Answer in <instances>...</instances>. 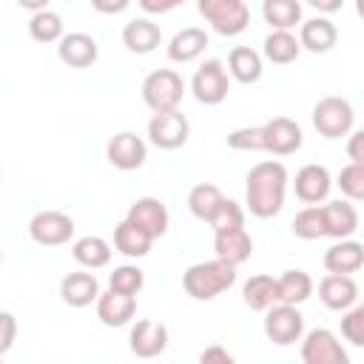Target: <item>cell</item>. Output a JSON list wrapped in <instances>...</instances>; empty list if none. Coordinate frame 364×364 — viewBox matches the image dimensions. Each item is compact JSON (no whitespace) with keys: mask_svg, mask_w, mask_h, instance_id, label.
I'll return each mask as SVG.
<instances>
[{"mask_svg":"<svg viewBox=\"0 0 364 364\" xmlns=\"http://www.w3.org/2000/svg\"><path fill=\"white\" fill-rule=\"evenodd\" d=\"M245 202L247 210L259 219H270L284 208L287 193V168L276 159H262L247 171L245 179Z\"/></svg>","mask_w":364,"mask_h":364,"instance_id":"1","label":"cell"},{"mask_svg":"<svg viewBox=\"0 0 364 364\" xmlns=\"http://www.w3.org/2000/svg\"><path fill=\"white\" fill-rule=\"evenodd\" d=\"M236 282V264L225 259H210V262H196L182 273V287L191 299L196 301H210Z\"/></svg>","mask_w":364,"mask_h":364,"instance_id":"2","label":"cell"},{"mask_svg":"<svg viewBox=\"0 0 364 364\" xmlns=\"http://www.w3.org/2000/svg\"><path fill=\"white\" fill-rule=\"evenodd\" d=\"M182 94H185V80L173 68H156L142 80V100L154 114L173 111L182 102Z\"/></svg>","mask_w":364,"mask_h":364,"instance_id":"3","label":"cell"},{"mask_svg":"<svg viewBox=\"0 0 364 364\" xmlns=\"http://www.w3.org/2000/svg\"><path fill=\"white\" fill-rule=\"evenodd\" d=\"M199 14L222 37H236L250 23V9L245 0H199Z\"/></svg>","mask_w":364,"mask_h":364,"instance_id":"4","label":"cell"},{"mask_svg":"<svg viewBox=\"0 0 364 364\" xmlns=\"http://www.w3.org/2000/svg\"><path fill=\"white\" fill-rule=\"evenodd\" d=\"M353 105L344 97H321L313 105V128L327 139H341L353 131Z\"/></svg>","mask_w":364,"mask_h":364,"instance_id":"5","label":"cell"},{"mask_svg":"<svg viewBox=\"0 0 364 364\" xmlns=\"http://www.w3.org/2000/svg\"><path fill=\"white\" fill-rule=\"evenodd\" d=\"M304 333V316L299 313L296 304H270L264 310V336L279 344V347H287V344H296Z\"/></svg>","mask_w":364,"mask_h":364,"instance_id":"6","label":"cell"},{"mask_svg":"<svg viewBox=\"0 0 364 364\" xmlns=\"http://www.w3.org/2000/svg\"><path fill=\"white\" fill-rule=\"evenodd\" d=\"M259 131H262V151L276 154V156L296 154L304 142V134H301L299 122L290 119V117H273L264 125H259Z\"/></svg>","mask_w":364,"mask_h":364,"instance_id":"7","label":"cell"},{"mask_svg":"<svg viewBox=\"0 0 364 364\" xmlns=\"http://www.w3.org/2000/svg\"><path fill=\"white\" fill-rule=\"evenodd\" d=\"M191 91L202 105H219L230 91V80H228L225 65L219 60H205L191 80Z\"/></svg>","mask_w":364,"mask_h":364,"instance_id":"8","label":"cell"},{"mask_svg":"<svg viewBox=\"0 0 364 364\" xmlns=\"http://www.w3.org/2000/svg\"><path fill=\"white\" fill-rule=\"evenodd\" d=\"M188 134H191V125H188V117L179 114L176 108L173 111H159L151 117L148 122V139L162 148V151H176L188 142Z\"/></svg>","mask_w":364,"mask_h":364,"instance_id":"9","label":"cell"},{"mask_svg":"<svg viewBox=\"0 0 364 364\" xmlns=\"http://www.w3.org/2000/svg\"><path fill=\"white\" fill-rule=\"evenodd\" d=\"M28 236L43 247L65 245L74 236V219L60 210H40L28 222Z\"/></svg>","mask_w":364,"mask_h":364,"instance_id":"10","label":"cell"},{"mask_svg":"<svg viewBox=\"0 0 364 364\" xmlns=\"http://www.w3.org/2000/svg\"><path fill=\"white\" fill-rule=\"evenodd\" d=\"M301 361L304 364H347L350 358L341 341L336 338V333H330L327 327H316L301 341Z\"/></svg>","mask_w":364,"mask_h":364,"instance_id":"11","label":"cell"},{"mask_svg":"<svg viewBox=\"0 0 364 364\" xmlns=\"http://www.w3.org/2000/svg\"><path fill=\"white\" fill-rule=\"evenodd\" d=\"M105 154H108V162L114 168H119V171H136V168L145 165L148 145L142 142V136H136L131 131H119V134L111 136Z\"/></svg>","mask_w":364,"mask_h":364,"instance_id":"12","label":"cell"},{"mask_svg":"<svg viewBox=\"0 0 364 364\" xmlns=\"http://www.w3.org/2000/svg\"><path fill=\"white\" fill-rule=\"evenodd\" d=\"M128 344H131V353L136 358H156L165 353L168 347V327L162 321H151V318H142L131 327V336H128Z\"/></svg>","mask_w":364,"mask_h":364,"instance_id":"13","label":"cell"},{"mask_svg":"<svg viewBox=\"0 0 364 364\" xmlns=\"http://www.w3.org/2000/svg\"><path fill=\"white\" fill-rule=\"evenodd\" d=\"M57 43H60V46H57L60 60H63L65 65H71V68H88V65H94L97 57H100L97 40H94L91 34H85V31L63 34Z\"/></svg>","mask_w":364,"mask_h":364,"instance_id":"14","label":"cell"},{"mask_svg":"<svg viewBox=\"0 0 364 364\" xmlns=\"http://www.w3.org/2000/svg\"><path fill=\"white\" fill-rule=\"evenodd\" d=\"M125 219L134 222L136 228H142L145 233H151L154 239L165 236V230H168V208H165V202L156 199V196H142V199H136V202L128 208V216H125Z\"/></svg>","mask_w":364,"mask_h":364,"instance_id":"15","label":"cell"},{"mask_svg":"<svg viewBox=\"0 0 364 364\" xmlns=\"http://www.w3.org/2000/svg\"><path fill=\"white\" fill-rule=\"evenodd\" d=\"M318 299L327 310H347L358 301V284L347 273H327L318 282Z\"/></svg>","mask_w":364,"mask_h":364,"instance_id":"16","label":"cell"},{"mask_svg":"<svg viewBox=\"0 0 364 364\" xmlns=\"http://www.w3.org/2000/svg\"><path fill=\"white\" fill-rule=\"evenodd\" d=\"M293 188H296V196H299L301 202L318 205V202L327 199V193H330V188H333V179H330V171H327L324 165L310 162V165H304V168L296 173Z\"/></svg>","mask_w":364,"mask_h":364,"instance_id":"17","label":"cell"},{"mask_svg":"<svg viewBox=\"0 0 364 364\" xmlns=\"http://www.w3.org/2000/svg\"><path fill=\"white\" fill-rule=\"evenodd\" d=\"M60 296H63V301L71 304V307H88V304L97 301V296H100V282H97V276L88 273V270H71V273H65L63 282H60Z\"/></svg>","mask_w":364,"mask_h":364,"instance_id":"18","label":"cell"},{"mask_svg":"<svg viewBox=\"0 0 364 364\" xmlns=\"http://www.w3.org/2000/svg\"><path fill=\"white\" fill-rule=\"evenodd\" d=\"M134 313H136V299L134 296L117 293L111 287L97 296V318L105 327H122L134 318Z\"/></svg>","mask_w":364,"mask_h":364,"instance_id":"19","label":"cell"},{"mask_svg":"<svg viewBox=\"0 0 364 364\" xmlns=\"http://www.w3.org/2000/svg\"><path fill=\"white\" fill-rule=\"evenodd\" d=\"M213 250L219 259L230 262V264H242L250 259L253 253V239L245 228H230V230H216L213 233Z\"/></svg>","mask_w":364,"mask_h":364,"instance_id":"20","label":"cell"},{"mask_svg":"<svg viewBox=\"0 0 364 364\" xmlns=\"http://www.w3.org/2000/svg\"><path fill=\"white\" fill-rule=\"evenodd\" d=\"M321 213H324V230L333 239H350L358 230V210L347 199L321 205Z\"/></svg>","mask_w":364,"mask_h":364,"instance_id":"21","label":"cell"},{"mask_svg":"<svg viewBox=\"0 0 364 364\" xmlns=\"http://www.w3.org/2000/svg\"><path fill=\"white\" fill-rule=\"evenodd\" d=\"M364 264V247L361 242H353V239H336V245L327 247L324 253V267L327 273H358Z\"/></svg>","mask_w":364,"mask_h":364,"instance_id":"22","label":"cell"},{"mask_svg":"<svg viewBox=\"0 0 364 364\" xmlns=\"http://www.w3.org/2000/svg\"><path fill=\"white\" fill-rule=\"evenodd\" d=\"M336 40H338V31L327 17L304 20L299 28V46L313 51V54H327L336 46Z\"/></svg>","mask_w":364,"mask_h":364,"instance_id":"23","label":"cell"},{"mask_svg":"<svg viewBox=\"0 0 364 364\" xmlns=\"http://www.w3.org/2000/svg\"><path fill=\"white\" fill-rule=\"evenodd\" d=\"M122 43H125V48L134 51V54H151V51L162 43V31H159L156 23L139 17V20L125 23V28H122Z\"/></svg>","mask_w":364,"mask_h":364,"instance_id":"24","label":"cell"},{"mask_svg":"<svg viewBox=\"0 0 364 364\" xmlns=\"http://www.w3.org/2000/svg\"><path fill=\"white\" fill-rule=\"evenodd\" d=\"M151 245H154V236L145 233L142 228H136V225L128 222V219H122V222L114 228V247H117L122 256L142 259V256H148Z\"/></svg>","mask_w":364,"mask_h":364,"instance_id":"25","label":"cell"},{"mask_svg":"<svg viewBox=\"0 0 364 364\" xmlns=\"http://www.w3.org/2000/svg\"><path fill=\"white\" fill-rule=\"evenodd\" d=\"M205 46H208L205 28L188 26V28H182V31H176V34L171 37V43H168V57H171L173 63H191V60H196V57L205 51Z\"/></svg>","mask_w":364,"mask_h":364,"instance_id":"26","label":"cell"},{"mask_svg":"<svg viewBox=\"0 0 364 364\" xmlns=\"http://www.w3.org/2000/svg\"><path fill=\"white\" fill-rule=\"evenodd\" d=\"M228 71L236 82L242 85H250V82H259L262 77V54L253 51L250 46H236L230 54H228Z\"/></svg>","mask_w":364,"mask_h":364,"instance_id":"27","label":"cell"},{"mask_svg":"<svg viewBox=\"0 0 364 364\" xmlns=\"http://www.w3.org/2000/svg\"><path fill=\"white\" fill-rule=\"evenodd\" d=\"M313 293V279L304 270H284L276 279V301L279 304H301Z\"/></svg>","mask_w":364,"mask_h":364,"instance_id":"28","label":"cell"},{"mask_svg":"<svg viewBox=\"0 0 364 364\" xmlns=\"http://www.w3.org/2000/svg\"><path fill=\"white\" fill-rule=\"evenodd\" d=\"M71 256H74V262H80L82 267L97 270V267H105V264L111 262V245H108L102 236H82V239L74 242Z\"/></svg>","mask_w":364,"mask_h":364,"instance_id":"29","label":"cell"},{"mask_svg":"<svg viewBox=\"0 0 364 364\" xmlns=\"http://www.w3.org/2000/svg\"><path fill=\"white\" fill-rule=\"evenodd\" d=\"M301 46H299V37L293 31H284V28H273L267 37H264V57L276 65H287L299 57Z\"/></svg>","mask_w":364,"mask_h":364,"instance_id":"30","label":"cell"},{"mask_svg":"<svg viewBox=\"0 0 364 364\" xmlns=\"http://www.w3.org/2000/svg\"><path fill=\"white\" fill-rule=\"evenodd\" d=\"M262 17H264V23H270V28L290 31L301 23V3L299 0H264Z\"/></svg>","mask_w":364,"mask_h":364,"instance_id":"31","label":"cell"},{"mask_svg":"<svg viewBox=\"0 0 364 364\" xmlns=\"http://www.w3.org/2000/svg\"><path fill=\"white\" fill-rule=\"evenodd\" d=\"M242 299H245V304L250 310L264 313L270 304H276V279L273 276H264V273L250 276L245 282V287H242Z\"/></svg>","mask_w":364,"mask_h":364,"instance_id":"32","label":"cell"},{"mask_svg":"<svg viewBox=\"0 0 364 364\" xmlns=\"http://www.w3.org/2000/svg\"><path fill=\"white\" fill-rule=\"evenodd\" d=\"M222 199H225V196H222V191H219L216 185L199 182V185H193L191 193H188V208H191V213H193L196 219L208 222V219L213 216V210L219 208Z\"/></svg>","mask_w":364,"mask_h":364,"instance_id":"33","label":"cell"},{"mask_svg":"<svg viewBox=\"0 0 364 364\" xmlns=\"http://www.w3.org/2000/svg\"><path fill=\"white\" fill-rule=\"evenodd\" d=\"M28 34L37 43H57L63 37V17L57 11H51V9L34 11L31 20H28Z\"/></svg>","mask_w":364,"mask_h":364,"instance_id":"34","label":"cell"},{"mask_svg":"<svg viewBox=\"0 0 364 364\" xmlns=\"http://www.w3.org/2000/svg\"><path fill=\"white\" fill-rule=\"evenodd\" d=\"M293 233H296L299 239H321V236H327L321 205H307V208H301V210L293 216Z\"/></svg>","mask_w":364,"mask_h":364,"instance_id":"35","label":"cell"},{"mask_svg":"<svg viewBox=\"0 0 364 364\" xmlns=\"http://www.w3.org/2000/svg\"><path fill=\"white\" fill-rule=\"evenodd\" d=\"M145 284V273L136 267V264H119L114 267L111 279H108V287L117 290V293H125V296H136Z\"/></svg>","mask_w":364,"mask_h":364,"instance_id":"36","label":"cell"},{"mask_svg":"<svg viewBox=\"0 0 364 364\" xmlns=\"http://www.w3.org/2000/svg\"><path fill=\"white\" fill-rule=\"evenodd\" d=\"M336 185L341 188V193L350 199V202H358L364 199V162H350L338 171V179Z\"/></svg>","mask_w":364,"mask_h":364,"instance_id":"37","label":"cell"},{"mask_svg":"<svg viewBox=\"0 0 364 364\" xmlns=\"http://www.w3.org/2000/svg\"><path fill=\"white\" fill-rule=\"evenodd\" d=\"M208 222H210L213 233H216V230H230V228H245V210H242L239 202L222 199L219 208L213 210V216H210Z\"/></svg>","mask_w":364,"mask_h":364,"instance_id":"38","label":"cell"},{"mask_svg":"<svg viewBox=\"0 0 364 364\" xmlns=\"http://www.w3.org/2000/svg\"><path fill=\"white\" fill-rule=\"evenodd\" d=\"M344 313V310H341ZM341 336L353 344V347H361L364 344V307L361 304H353L347 307L344 318H341Z\"/></svg>","mask_w":364,"mask_h":364,"instance_id":"39","label":"cell"},{"mask_svg":"<svg viewBox=\"0 0 364 364\" xmlns=\"http://www.w3.org/2000/svg\"><path fill=\"white\" fill-rule=\"evenodd\" d=\"M228 145L233 151H262V131L256 128H236L228 134Z\"/></svg>","mask_w":364,"mask_h":364,"instance_id":"40","label":"cell"},{"mask_svg":"<svg viewBox=\"0 0 364 364\" xmlns=\"http://www.w3.org/2000/svg\"><path fill=\"white\" fill-rule=\"evenodd\" d=\"M17 338V318L9 310H0V355H6L14 347Z\"/></svg>","mask_w":364,"mask_h":364,"instance_id":"41","label":"cell"},{"mask_svg":"<svg viewBox=\"0 0 364 364\" xmlns=\"http://www.w3.org/2000/svg\"><path fill=\"white\" fill-rule=\"evenodd\" d=\"M139 6H142V11H148V14H168V11H173L176 6H182L185 0H136Z\"/></svg>","mask_w":364,"mask_h":364,"instance_id":"42","label":"cell"},{"mask_svg":"<svg viewBox=\"0 0 364 364\" xmlns=\"http://www.w3.org/2000/svg\"><path fill=\"white\" fill-rule=\"evenodd\" d=\"M347 154L353 162H364V131H353L347 142Z\"/></svg>","mask_w":364,"mask_h":364,"instance_id":"43","label":"cell"},{"mask_svg":"<svg viewBox=\"0 0 364 364\" xmlns=\"http://www.w3.org/2000/svg\"><path fill=\"white\" fill-rule=\"evenodd\" d=\"M199 361L202 364H210V361H222V364H230L233 361V355L225 350V347H219V344H213V347H208V350H202V355H199Z\"/></svg>","mask_w":364,"mask_h":364,"instance_id":"44","label":"cell"},{"mask_svg":"<svg viewBox=\"0 0 364 364\" xmlns=\"http://www.w3.org/2000/svg\"><path fill=\"white\" fill-rule=\"evenodd\" d=\"M128 3L131 0H91L94 11H100V14H119L128 9Z\"/></svg>","mask_w":364,"mask_h":364,"instance_id":"45","label":"cell"},{"mask_svg":"<svg viewBox=\"0 0 364 364\" xmlns=\"http://www.w3.org/2000/svg\"><path fill=\"white\" fill-rule=\"evenodd\" d=\"M313 9H318V11H324V14H333V11H338L341 9V3L344 0H307Z\"/></svg>","mask_w":364,"mask_h":364,"instance_id":"46","label":"cell"},{"mask_svg":"<svg viewBox=\"0 0 364 364\" xmlns=\"http://www.w3.org/2000/svg\"><path fill=\"white\" fill-rule=\"evenodd\" d=\"M17 3L34 14V11H43V9H48V3H51V0H17Z\"/></svg>","mask_w":364,"mask_h":364,"instance_id":"47","label":"cell"},{"mask_svg":"<svg viewBox=\"0 0 364 364\" xmlns=\"http://www.w3.org/2000/svg\"><path fill=\"white\" fill-rule=\"evenodd\" d=\"M0 264H3V250H0Z\"/></svg>","mask_w":364,"mask_h":364,"instance_id":"48","label":"cell"}]
</instances>
